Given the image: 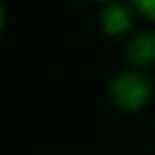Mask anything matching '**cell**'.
I'll list each match as a JSON object with an SVG mask.
<instances>
[{
    "label": "cell",
    "mask_w": 155,
    "mask_h": 155,
    "mask_svg": "<svg viewBox=\"0 0 155 155\" xmlns=\"http://www.w3.org/2000/svg\"><path fill=\"white\" fill-rule=\"evenodd\" d=\"M5 24H7V13H5V7L0 5V32L5 30Z\"/></svg>",
    "instance_id": "5"
},
{
    "label": "cell",
    "mask_w": 155,
    "mask_h": 155,
    "mask_svg": "<svg viewBox=\"0 0 155 155\" xmlns=\"http://www.w3.org/2000/svg\"><path fill=\"white\" fill-rule=\"evenodd\" d=\"M127 60L134 66L147 68L155 64V32H138L127 45Z\"/></svg>",
    "instance_id": "3"
},
{
    "label": "cell",
    "mask_w": 155,
    "mask_h": 155,
    "mask_svg": "<svg viewBox=\"0 0 155 155\" xmlns=\"http://www.w3.org/2000/svg\"><path fill=\"white\" fill-rule=\"evenodd\" d=\"M108 96L121 110H140L153 98V83L142 72H123L113 79Z\"/></svg>",
    "instance_id": "1"
},
{
    "label": "cell",
    "mask_w": 155,
    "mask_h": 155,
    "mask_svg": "<svg viewBox=\"0 0 155 155\" xmlns=\"http://www.w3.org/2000/svg\"><path fill=\"white\" fill-rule=\"evenodd\" d=\"M132 5L142 17L155 21V0H132Z\"/></svg>",
    "instance_id": "4"
},
{
    "label": "cell",
    "mask_w": 155,
    "mask_h": 155,
    "mask_svg": "<svg viewBox=\"0 0 155 155\" xmlns=\"http://www.w3.org/2000/svg\"><path fill=\"white\" fill-rule=\"evenodd\" d=\"M100 26L108 36H123L132 28V13L121 2H110L100 13Z\"/></svg>",
    "instance_id": "2"
}]
</instances>
